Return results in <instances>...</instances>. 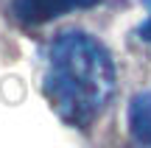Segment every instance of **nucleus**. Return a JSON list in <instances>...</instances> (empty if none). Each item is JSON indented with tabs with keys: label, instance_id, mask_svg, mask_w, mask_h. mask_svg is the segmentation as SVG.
<instances>
[{
	"label": "nucleus",
	"instance_id": "1",
	"mask_svg": "<svg viewBox=\"0 0 151 148\" xmlns=\"http://www.w3.org/2000/svg\"><path fill=\"white\" fill-rule=\"evenodd\" d=\"M115 92L109 50L84 31H65L53 39L45 70V95L73 126H90Z\"/></svg>",
	"mask_w": 151,
	"mask_h": 148
},
{
	"label": "nucleus",
	"instance_id": "2",
	"mask_svg": "<svg viewBox=\"0 0 151 148\" xmlns=\"http://www.w3.org/2000/svg\"><path fill=\"white\" fill-rule=\"evenodd\" d=\"M98 3L104 0H14V17L22 25H45L62 14L92 9Z\"/></svg>",
	"mask_w": 151,
	"mask_h": 148
},
{
	"label": "nucleus",
	"instance_id": "3",
	"mask_svg": "<svg viewBox=\"0 0 151 148\" xmlns=\"http://www.w3.org/2000/svg\"><path fill=\"white\" fill-rule=\"evenodd\" d=\"M129 129L137 143L151 148V92H137L129 104Z\"/></svg>",
	"mask_w": 151,
	"mask_h": 148
},
{
	"label": "nucleus",
	"instance_id": "4",
	"mask_svg": "<svg viewBox=\"0 0 151 148\" xmlns=\"http://www.w3.org/2000/svg\"><path fill=\"white\" fill-rule=\"evenodd\" d=\"M137 36H140L143 42H151V14L146 17V20H143V25L137 28Z\"/></svg>",
	"mask_w": 151,
	"mask_h": 148
}]
</instances>
